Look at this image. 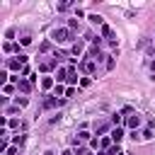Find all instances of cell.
Wrapping results in <instances>:
<instances>
[{"label":"cell","mask_w":155,"mask_h":155,"mask_svg":"<svg viewBox=\"0 0 155 155\" xmlns=\"http://www.w3.org/2000/svg\"><path fill=\"white\" fill-rule=\"evenodd\" d=\"M51 39H53L56 44H68V41L73 39V29H68V27H58V29L51 31Z\"/></svg>","instance_id":"cell-1"},{"label":"cell","mask_w":155,"mask_h":155,"mask_svg":"<svg viewBox=\"0 0 155 155\" xmlns=\"http://www.w3.org/2000/svg\"><path fill=\"white\" fill-rule=\"evenodd\" d=\"M80 70H82V73H85V75H92V73H94V70H97V63H94V61H92V58H85V61H82V63H80Z\"/></svg>","instance_id":"cell-2"},{"label":"cell","mask_w":155,"mask_h":155,"mask_svg":"<svg viewBox=\"0 0 155 155\" xmlns=\"http://www.w3.org/2000/svg\"><path fill=\"white\" fill-rule=\"evenodd\" d=\"M107 133H111V121H109V124H107V121L94 124V136H107Z\"/></svg>","instance_id":"cell-3"},{"label":"cell","mask_w":155,"mask_h":155,"mask_svg":"<svg viewBox=\"0 0 155 155\" xmlns=\"http://www.w3.org/2000/svg\"><path fill=\"white\" fill-rule=\"evenodd\" d=\"M58 104H63V99H58V97H53V94H46L41 109H53V107H58Z\"/></svg>","instance_id":"cell-4"},{"label":"cell","mask_w":155,"mask_h":155,"mask_svg":"<svg viewBox=\"0 0 155 155\" xmlns=\"http://www.w3.org/2000/svg\"><path fill=\"white\" fill-rule=\"evenodd\" d=\"M102 36H104L109 44H116V34H114V29H111L109 24H102Z\"/></svg>","instance_id":"cell-5"},{"label":"cell","mask_w":155,"mask_h":155,"mask_svg":"<svg viewBox=\"0 0 155 155\" xmlns=\"http://www.w3.org/2000/svg\"><path fill=\"white\" fill-rule=\"evenodd\" d=\"M68 73H70V68H58L56 70V85H61V82H68Z\"/></svg>","instance_id":"cell-6"},{"label":"cell","mask_w":155,"mask_h":155,"mask_svg":"<svg viewBox=\"0 0 155 155\" xmlns=\"http://www.w3.org/2000/svg\"><path fill=\"white\" fill-rule=\"evenodd\" d=\"M31 87H34V85H31V82H29L27 78H22V80L17 82V90H19L22 94H29V92H31Z\"/></svg>","instance_id":"cell-7"},{"label":"cell","mask_w":155,"mask_h":155,"mask_svg":"<svg viewBox=\"0 0 155 155\" xmlns=\"http://www.w3.org/2000/svg\"><path fill=\"white\" fill-rule=\"evenodd\" d=\"M126 126H128L131 131H136V128L140 126V116H138V114H131V116H126Z\"/></svg>","instance_id":"cell-8"},{"label":"cell","mask_w":155,"mask_h":155,"mask_svg":"<svg viewBox=\"0 0 155 155\" xmlns=\"http://www.w3.org/2000/svg\"><path fill=\"white\" fill-rule=\"evenodd\" d=\"M109 138H111V140H114V143L119 145V143L124 140V128H121V126H116V128H111V133H109Z\"/></svg>","instance_id":"cell-9"},{"label":"cell","mask_w":155,"mask_h":155,"mask_svg":"<svg viewBox=\"0 0 155 155\" xmlns=\"http://www.w3.org/2000/svg\"><path fill=\"white\" fill-rule=\"evenodd\" d=\"M58 63H56V58H51V61H41V65H39V70L41 73H48V70H53Z\"/></svg>","instance_id":"cell-10"},{"label":"cell","mask_w":155,"mask_h":155,"mask_svg":"<svg viewBox=\"0 0 155 155\" xmlns=\"http://www.w3.org/2000/svg\"><path fill=\"white\" fill-rule=\"evenodd\" d=\"M17 51V56H19V44H15V41H5V53H15Z\"/></svg>","instance_id":"cell-11"},{"label":"cell","mask_w":155,"mask_h":155,"mask_svg":"<svg viewBox=\"0 0 155 155\" xmlns=\"http://www.w3.org/2000/svg\"><path fill=\"white\" fill-rule=\"evenodd\" d=\"M41 87H44V90L56 87V78H44V80H41Z\"/></svg>","instance_id":"cell-12"},{"label":"cell","mask_w":155,"mask_h":155,"mask_svg":"<svg viewBox=\"0 0 155 155\" xmlns=\"http://www.w3.org/2000/svg\"><path fill=\"white\" fill-rule=\"evenodd\" d=\"M73 148H75V150H73L75 155H92V150H87L82 143H80V145H73Z\"/></svg>","instance_id":"cell-13"},{"label":"cell","mask_w":155,"mask_h":155,"mask_svg":"<svg viewBox=\"0 0 155 155\" xmlns=\"http://www.w3.org/2000/svg\"><path fill=\"white\" fill-rule=\"evenodd\" d=\"M24 140H27V136H24V133H17V136L12 138V143H15L17 148H22V145H24Z\"/></svg>","instance_id":"cell-14"},{"label":"cell","mask_w":155,"mask_h":155,"mask_svg":"<svg viewBox=\"0 0 155 155\" xmlns=\"http://www.w3.org/2000/svg\"><path fill=\"white\" fill-rule=\"evenodd\" d=\"M19 44H22V46H29V44H31V34H29V31H24V34H22V39H19Z\"/></svg>","instance_id":"cell-15"},{"label":"cell","mask_w":155,"mask_h":155,"mask_svg":"<svg viewBox=\"0 0 155 155\" xmlns=\"http://www.w3.org/2000/svg\"><path fill=\"white\" fill-rule=\"evenodd\" d=\"M82 51H85V44H82V41H78V44H73V53H75V56H80Z\"/></svg>","instance_id":"cell-16"},{"label":"cell","mask_w":155,"mask_h":155,"mask_svg":"<svg viewBox=\"0 0 155 155\" xmlns=\"http://www.w3.org/2000/svg\"><path fill=\"white\" fill-rule=\"evenodd\" d=\"M121 124H124V116H121V114H114V116H111V126L116 128V126H121Z\"/></svg>","instance_id":"cell-17"},{"label":"cell","mask_w":155,"mask_h":155,"mask_svg":"<svg viewBox=\"0 0 155 155\" xmlns=\"http://www.w3.org/2000/svg\"><path fill=\"white\" fill-rule=\"evenodd\" d=\"M107 155H126V153H124V150H121L119 145H111V148L107 150Z\"/></svg>","instance_id":"cell-18"},{"label":"cell","mask_w":155,"mask_h":155,"mask_svg":"<svg viewBox=\"0 0 155 155\" xmlns=\"http://www.w3.org/2000/svg\"><path fill=\"white\" fill-rule=\"evenodd\" d=\"M68 82H70V87L78 82V75H75V70H73V65H70V73H68Z\"/></svg>","instance_id":"cell-19"},{"label":"cell","mask_w":155,"mask_h":155,"mask_svg":"<svg viewBox=\"0 0 155 155\" xmlns=\"http://www.w3.org/2000/svg\"><path fill=\"white\" fill-rule=\"evenodd\" d=\"M53 97H65V90H63V85H56V87H53Z\"/></svg>","instance_id":"cell-20"},{"label":"cell","mask_w":155,"mask_h":155,"mask_svg":"<svg viewBox=\"0 0 155 155\" xmlns=\"http://www.w3.org/2000/svg\"><path fill=\"white\" fill-rule=\"evenodd\" d=\"M114 65H116V58L114 56H107V70H114Z\"/></svg>","instance_id":"cell-21"},{"label":"cell","mask_w":155,"mask_h":155,"mask_svg":"<svg viewBox=\"0 0 155 155\" xmlns=\"http://www.w3.org/2000/svg\"><path fill=\"white\" fill-rule=\"evenodd\" d=\"M78 138L85 143V140H92V133H87V131H80V133H78Z\"/></svg>","instance_id":"cell-22"},{"label":"cell","mask_w":155,"mask_h":155,"mask_svg":"<svg viewBox=\"0 0 155 155\" xmlns=\"http://www.w3.org/2000/svg\"><path fill=\"white\" fill-rule=\"evenodd\" d=\"M90 22H92V24H104V19H102L99 15H90Z\"/></svg>","instance_id":"cell-23"},{"label":"cell","mask_w":155,"mask_h":155,"mask_svg":"<svg viewBox=\"0 0 155 155\" xmlns=\"http://www.w3.org/2000/svg\"><path fill=\"white\" fill-rule=\"evenodd\" d=\"M7 126L10 128H22V121L19 119H12V121H7Z\"/></svg>","instance_id":"cell-24"},{"label":"cell","mask_w":155,"mask_h":155,"mask_svg":"<svg viewBox=\"0 0 155 155\" xmlns=\"http://www.w3.org/2000/svg\"><path fill=\"white\" fill-rule=\"evenodd\" d=\"M17 150H19L17 145H7V150H5L2 155H17Z\"/></svg>","instance_id":"cell-25"},{"label":"cell","mask_w":155,"mask_h":155,"mask_svg":"<svg viewBox=\"0 0 155 155\" xmlns=\"http://www.w3.org/2000/svg\"><path fill=\"white\" fill-rule=\"evenodd\" d=\"M48 48H51V44H48V41H44V44H41V46H39V51H41V53H46V51H48Z\"/></svg>","instance_id":"cell-26"},{"label":"cell","mask_w":155,"mask_h":155,"mask_svg":"<svg viewBox=\"0 0 155 155\" xmlns=\"http://www.w3.org/2000/svg\"><path fill=\"white\" fill-rule=\"evenodd\" d=\"M27 102H29L27 97H17V107H27Z\"/></svg>","instance_id":"cell-27"},{"label":"cell","mask_w":155,"mask_h":155,"mask_svg":"<svg viewBox=\"0 0 155 155\" xmlns=\"http://www.w3.org/2000/svg\"><path fill=\"white\" fill-rule=\"evenodd\" d=\"M68 29H78V19H68Z\"/></svg>","instance_id":"cell-28"},{"label":"cell","mask_w":155,"mask_h":155,"mask_svg":"<svg viewBox=\"0 0 155 155\" xmlns=\"http://www.w3.org/2000/svg\"><path fill=\"white\" fill-rule=\"evenodd\" d=\"M90 82H92L90 78H82V80H80V85H82V87H90Z\"/></svg>","instance_id":"cell-29"},{"label":"cell","mask_w":155,"mask_h":155,"mask_svg":"<svg viewBox=\"0 0 155 155\" xmlns=\"http://www.w3.org/2000/svg\"><path fill=\"white\" fill-rule=\"evenodd\" d=\"M61 155H75V153H73V150H63Z\"/></svg>","instance_id":"cell-30"},{"label":"cell","mask_w":155,"mask_h":155,"mask_svg":"<svg viewBox=\"0 0 155 155\" xmlns=\"http://www.w3.org/2000/svg\"><path fill=\"white\" fill-rule=\"evenodd\" d=\"M97 155H107V150H99V153H97Z\"/></svg>","instance_id":"cell-31"},{"label":"cell","mask_w":155,"mask_h":155,"mask_svg":"<svg viewBox=\"0 0 155 155\" xmlns=\"http://www.w3.org/2000/svg\"><path fill=\"white\" fill-rule=\"evenodd\" d=\"M44 155H53V150H46V153H44Z\"/></svg>","instance_id":"cell-32"}]
</instances>
